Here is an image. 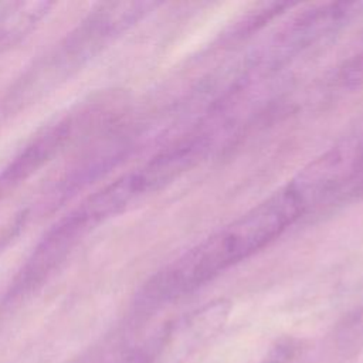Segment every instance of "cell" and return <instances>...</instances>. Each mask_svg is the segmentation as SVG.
I'll return each instance as SVG.
<instances>
[{"label":"cell","mask_w":363,"mask_h":363,"mask_svg":"<svg viewBox=\"0 0 363 363\" xmlns=\"http://www.w3.org/2000/svg\"><path fill=\"white\" fill-rule=\"evenodd\" d=\"M89 231L91 228L74 210L60 218L38 241L14 277L7 299L21 298L41 286Z\"/></svg>","instance_id":"7a4b0ae2"},{"label":"cell","mask_w":363,"mask_h":363,"mask_svg":"<svg viewBox=\"0 0 363 363\" xmlns=\"http://www.w3.org/2000/svg\"><path fill=\"white\" fill-rule=\"evenodd\" d=\"M288 184L157 271L140 289L139 309H153L189 294L278 238L306 210Z\"/></svg>","instance_id":"6da1fadb"},{"label":"cell","mask_w":363,"mask_h":363,"mask_svg":"<svg viewBox=\"0 0 363 363\" xmlns=\"http://www.w3.org/2000/svg\"><path fill=\"white\" fill-rule=\"evenodd\" d=\"M152 7V3L145 1L102 4L67 35L52 61L64 68L77 65L95 54L106 41L142 18Z\"/></svg>","instance_id":"3957f363"},{"label":"cell","mask_w":363,"mask_h":363,"mask_svg":"<svg viewBox=\"0 0 363 363\" xmlns=\"http://www.w3.org/2000/svg\"><path fill=\"white\" fill-rule=\"evenodd\" d=\"M271 363H282V362H281V359H278V360H274V362H271Z\"/></svg>","instance_id":"8992f818"},{"label":"cell","mask_w":363,"mask_h":363,"mask_svg":"<svg viewBox=\"0 0 363 363\" xmlns=\"http://www.w3.org/2000/svg\"><path fill=\"white\" fill-rule=\"evenodd\" d=\"M78 119L67 116L33 138L1 170L0 199L13 191L48 163L72 138Z\"/></svg>","instance_id":"277c9868"},{"label":"cell","mask_w":363,"mask_h":363,"mask_svg":"<svg viewBox=\"0 0 363 363\" xmlns=\"http://www.w3.org/2000/svg\"><path fill=\"white\" fill-rule=\"evenodd\" d=\"M347 77L349 79L360 81L363 78V55H360L357 60L352 62V65L347 69Z\"/></svg>","instance_id":"5b68a950"}]
</instances>
